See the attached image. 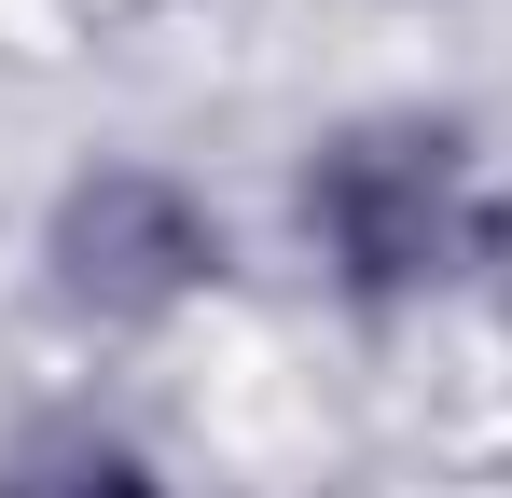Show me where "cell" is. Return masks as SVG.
<instances>
[{
  "mask_svg": "<svg viewBox=\"0 0 512 498\" xmlns=\"http://www.w3.org/2000/svg\"><path fill=\"white\" fill-rule=\"evenodd\" d=\"M291 208H305L319 277H333L360 319H402L443 277H471L485 263V222H499L485 153H471L457 111H360V125H333L305 153V180H291Z\"/></svg>",
  "mask_w": 512,
  "mask_h": 498,
  "instance_id": "6da1fadb",
  "label": "cell"
},
{
  "mask_svg": "<svg viewBox=\"0 0 512 498\" xmlns=\"http://www.w3.org/2000/svg\"><path fill=\"white\" fill-rule=\"evenodd\" d=\"M42 277H56L70 319L153 332V319H180L194 291H222V208H208L180 166L111 153V166H84V180L56 194V222H42Z\"/></svg>",
  "mask_w": 512,
  "mask_h": 498,
  "instance_id": "7a4b0ae2",
  "label": "cell"
},
{
  "mask_svg": "<svg viewBox=\"0 0 512 498\" xmlns=\"http://www.w3.org/2000/svg\"><path fill=\"white\" fill-rule=\"evenodd\" d=\"M0 498H167L153 471V443L125 429V415H28L14 443H0Z\"/></svg>",
  "mask_w": 512,
  "mask_h": 498,
  "instance_id": "3957f363",
  "label": "cell"
},
{
  "mask_svg": "<svg viewBox=\"0 0 512 498\" xmlns=\"http://www.w3.org/2000/svg\"><path fill=\"white\" fill-rule=\"evenodd\" d=\"M485 277H499V319H512V208L485 222Z\"/></svg>",
  "mask_w": 512,
  "mask_h": 498,
  "instance_id": "277c9868",
  "label": "cell"
}]
</instances>
